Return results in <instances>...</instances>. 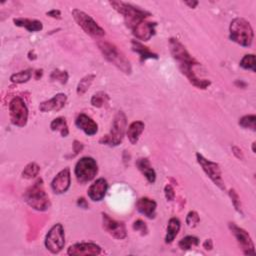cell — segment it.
I'll return each mask as SVG.
<instances>
[{"label": "cell", "instance_id": "603a6c76", "mask_svg": "<svg viewBox=\"0 0 256 256\" xmlns=\"http://www.w3.org/2000/svg\"><path fill=\"white\" fill-rule=\"evenodd\" d=\"M131 45H132V50L139 55L140 62H144L147 59H158V55L156 53L152 52L150 49H149L147 46L143 45L138 40H132Z\"/></svg>", "mask_w": 256, "mask_h": 256}, {"label": "cell", "instance_id": "7bdbcfd3", "mask_svg": "<svg viewBox=\"0 0 256 256\" xmlns=\"http://www.w3.org/2000/svg\"><path fill=\"white\" fill-rule=\"evenodd\" d=\"M203 247L206 249V250H211L213 248V242L211 239H206L203 243Z\"/></svg>", "mask_w": 256, "mask_h": 256}, {"label": "cell", "instance_id": "ffe728a7", "mask_svg": "<svg viewBox=\"0 0 256 256\" xmlns=\"http://www.w3.org/2000/svg\"><path fill=\"white\" fill-rule=\"evenodd\" d=\"M136 208L141 214H143L147 218L149 219L155 218L157 203L153 199H150L148 197L139 198L136 202Z\"/></svg>", "mask_w": 256, "mask_h": 256}, {"label": "cell", "instance_id": "74e56055", "mask_svg": "<svg viewBox=\"0 0 256 256\" xmlns=\"http://www.w3.org/2000/svg\"><path fill=\"white\" fill-rule=\"evenodd\" d=\"M164 194H165V197L168 201H172L174 200L175 198V192H174V189L171 185L167 184L164 188Z\"/></svg>", "mask_w": 256, "mask_h": 256}, {"label": "cell", "instance_id": "60d3db41", "mask_svg": "<svg viewBox=\"0 0 256 256\" xmlns=\"http://www.w3.org/2000/svg\"><path fill=\"white\" fill-rule=\"evenodd\" d=\"M73 148H74V152H75V154H77V153H79L80 151H82L83 145H82V143H80L79 141L75 140V141H74V144H73Z\"/></svg>", "mask_w": 256, "mask_h": 256}, {"label": "cell", "instance_id": "8fae6325", "mask_svg": "<svg viewBox=\"0 0 256 256\" xmlns=\"http://www.w3.org/2000/svg\"><path fill=\"white\" fill-rule=\"evenodd\" d=\"M45 247L53 254L59 253L65 245V233L62 224L53 225L45 237Z\"/></svg>", "mask_w": 256, "mask_h": 256}, {"label": "cell", "instance_id": "cb8c5ba5", "mask_svg": "<svg viewBox=\"0 0 256 256\" xmlns=\"http://www.w3.org/2000/svg\"><path fill=\"white\" fill-rule=\"evenodd\" d=\"M144 128H145V124L142 121H134L129 126H128L126 134H127L128 140L130 141L131 144L134 145L138 142L140 135L144 131Z\"/></svg>", "mask_w": 256, "mask_h": 256}, {"label": "cell", "instance_id": "8992f818", "mask_svg": "<svg viewBox=\"0 0 256 256\" xmlns=\"http://www.w3.org/2000/svg\"><path fill=\"white\" fill-rule=\"evenodd\" d=\"M126 125H127V118L124 112L122 111L117 112V114L113 119L110 132L103 136L99 140L100 144L109 145V146H118L123 140Z\"/></svg>", "mask_w": 256, "mask_h": 256}, {"label": "cell", "instance_id": "f1b7e54d", "mask_svg": "<svg viewBox=\"0 0 256 256\" xmlns=\"http://www.w3.org/2000/svg\"><path fill=\"white\" fill-rule=\"evenodd\" d=\"M109 101V96L107 93H105L103 91H99L95 93L92 98H91V104L93 107H103L105 104H107Z\"/></svg>", "mask_w": 256, "mask_h": 256}, {"label": "cell", "instance_id": "f35d334b", "mask_svg": "<svg viewBox=\"0 0 256 256\" xmlns=\"http://www.w3.org/2000/svg\"><path fill=\"white\" fill-rule=\"evenodd\" d=\"M232 152H233L234 155H235L236 158H238V159H240V160H242V159L244 158L242 150H241V149H240L239 147H237V146H232Z\"/></svg>", "mask_w": 256, "mask_h": 256}, {"label": "cell", "instance_id": "836d02e7", "mask_svg": "<svg viewBox=\"0 0 256 256\" xmlns=\"http://www.w3.org/2000/svg\"><path fill=\"white\" fill-rule=\"evenodd\" d=\"M50 79L52 81H57L61 84H66V82L68 80V73L66 71H62V70L56 69V70L52 71V73L50 75Z\"/></svg>", "mask_w": 256, "mask_h": 256}, {"label": "cell", "instance_id": "3957f363", "mask_svg": "<svg viewBox=\"0 0 256 256\" xmlns=\"http://www.w3.org/2000/svg\"><path fill=\"white\" fill-rule=\"evenodd\" d=\"M253 29L247 20L237 17L231 21L229 26L230 40L243 47H250L253 41Z\"/></svg>", "mask_w": 256, "mask_h": 256}, {"label": "cell", "instance_id": "9c48e42d", "mask_svg": "<svg viewBox=\"0 0 256 256\" xmlns=\"http://www.w3.org/2000/svg\"><path fill=\"white\" fill-rule=\"evenodd\" d=\"M9 114L11 123L18 127H23L27 124L28 108L21 97H14L9 102Z\"/></svg>", "mask_w": 256, "mask_h": 256}, {"label": "cell", "instance_id": "b9f144b4", "mask_svg": "<svg viewBox=\"0 0 256 256\" xmlns=\"http://www.w3.org/2000/svg\"><path fill=\"white\" fill-rule=\"evenodd\" d=\"M77 205L80 206L81 208H84V209L88 208V203L86 202V200H85L83 197H81V198H79V199L77 200Z\"/></svg>", "mask_w": 256, "mask_h": 256}, {"label": "cell", "instance_id": "d6986e66", "mask_svg": "<svg viewBox=\"0 0 256 256\" xmlns=\"http://www.w3.org/2000/svg\"><path fill=\"white\" fill-rule=\"evenodd\" d=\"M156 25L157 24L155 22H149V21L144 20L131 31L137 39L142 41H148L155 34Z\"/></svg>", "mask_w": 256, "mask_h": 256}, {"label": "cell", "instance_id": "ac0fdd59", "mask_svg": "<svg viewBox=\"0 0 256 256\" xmlns=\"http://www.w3.org/2000/svg\"><path fill=\"white\" fill-rule=\"evenodd\" d=\"M75 125L88 136H93L98 131L97 123L90 116L84 113H80L77 116L75 120Z\"/></svg>", "mask_w": 256, "mask_h": 256}, {"label": "cell", "instance_id": "5bb4252c", "mask_svg": "<svg viewBox=\"0 0 256 256\" xmlns=\"http://www.w3.org/2000/svg\"><path fill=\"white\" fill-rule=\"evenodd\" d=\"M71 184V174L68 167L62 169L53 178L51 182V189L55 194H62L69 189Z\"/></svg>", "mask_w": 256, "mask_h": 256}, {"label": "cell", "instance_id": "30bf717a", "mask_svg": "<svg viewBox=\"0 0 256 256\" xmlns=\"http://www.w3.org/2000/svg\"><path fill=\"white\" fill-rule=\"evenodd\" d=\"M196 160L198 164L201 166L205 174L210 178V180L217 187H219L221 190H225V185L222 179V173H221V169H220L219 164L206 159L200 153H196Z\"/></svg>", "mask_w": 256, "mask_h": 256}, {"label": "cell", "instance_id": "e0dca14e", "mask_svg": "<svg viewBox=\"0 0 256 256\" xmlns=\"http://www.w3.org/2000/svg\"><path fill=\"white\" fill-rule=\"evenodd\" d=\"M107 190H108L107 181H106V179L104 178H99L90 185L87 191V194L92 201L99 202L105 197Z\"/></svg>", "mask_w": 256, "mask_h": 256}, {"label": "cell", "instance_id": "ee69618b", "mask_svg": "<svg viewBox=\"0 0 256 256\" xmlns=\"http://www.w3.org/2000/svg\"><path fill=\"white\" fill-rule=\"evenodd\" d=\"M184 4L187 5V6H189V8L194 9V8H196V6L199 4V2H198V1H185Z\"/></svg>", "mask_w": 256, "mask_h": 256}, {"label": "cell", "instance_id": "7402d4cb", "mask_svg": "<svg viewBox=\"0 0 256 256\" xmlns=\"http://www.w3.org/2000/svg\"><path fill=\"white\" fill-rule=\"evenodd\" d=\"M13 22L18 27H23L29 32H38L43 29V24L41 21L28 18H16Z\"/></svg>", "mask_w": 256, "mask_h": 256}, {"label": "cell", "instance_id": "7c38bea8", "mask_svg": "<svg viewBox=\"0 0 256 256\" xmlns=\"http://www.w3.org/2000/svg\"><path fill=\"white\" fill-rule=\"evenodd\" d=\"M229 228L233 235L235 236L239 246L243 250L245 255H255V249L253 241L246 230L237 226L235 223H229Z\"/></svg>", "mask_w": 256, "mask_h": 256}, {"label": "cell", "instance_id": "1f68e13d", "mask_svg": "<svg viewBox=\"0 0 256 256\" xmlns=\"http://www.w3.org/2000/svg\"><path fill=\"white\" fill-rule=\"evenodd\" d=\"M239 65L246 70H251L252 72H255V55L254 54H246L243 56V58L240 60Z\"/></svg>", "mask_w": 256, "mask_h": 256}, {"label": "cell", "instance_id": "f6af8a7d", "mask_svg": "<svg viewBox=\"0 0 256 256\" xmlns=\"http://www.w3.org/2000/svg\"><path fill=\"white\" fill-rule=\"evenodd\" d=\"M34 73H35V79L38 80V79L42 76V69H40V70H36V72H34Z\"/></svg>", "mask_w": 256, "mask_h": 256}, {"label": "cell", "instance_id": "4fadbf2b", "mask_svg": "<svg viewBox=\"0 0 256 256\" xmlns=\"http://www.w3.org/2000/svg\"><path fill=\"white\" fill-rule=\"evenodd\" d=\"M102 221L103 228L107 231L112 237L121 240L127 236L126 228L123 222H119L112 219L108 214H106V213H102Z\"/></svg>", "mask_w": 256, "mask_h": 256}, {"label": "cell", "instance_id": "6da1fadb", "mask_svg": "<svg viewBox=\"0 0 256 256\" xmlns=\"http://www.w3.org/2000/svg\"><path fill=\"white\" fill-rule=\"evenodd\" d=\"M170 52H171L174 60L178 63V67L183 75L186 76L188 81L193 86L199 89H206L211 85L210 80L201 79L197 77L194 71V67L198 66L199 63L190 55L185 46L176 38H170L169 40Z\"/></svg>", "mask_w": 256, "mask_h": 256}, {"label": "cell", "instance_id": "484cf974", "mask_svg": "<svg viewBox=\"0 0 256 256\" xmlns=\"http://www.w3.org/2000/svg\"><path fill=\"white\" fill-rule=\"evenodd\" d=\"M50 128L52 131H58L60 132L62 137H67L69 134V129H68V125L65 120V118L63 117H57L52 120L50 123Z\"/></svg>", "mask_w": 256, "mask_h": 256}, {"label": "cell", "instance_id": "4316f807", "mask_svg": "<svg viewBox=\"0 0 256 256\" xmlns=\"http://www.w3.org/2000/svg\"><path fill=\"white\" fill-rule=\"evenodd\" d=\"M95 79V75L94 74H88L86 76H84L78 83L77 85V88H76V92L78 95H83L86 93V91L90 88L91 84L93 83Z\"/></svg>", "mask_w": 256, "mask_h": 256}, {"label": "cell", "instance_id": "d6a6232c", "mask_svg": "<svg viewBox=\"0 0 256 256\" xmlns=\"http://www.w3.org/2000/svg\"><path fill=\"white\" fill-rule=\"evenodd\" d=\"M239 125L246 129H251L252 131H256V116L251 115H245L239 119Z\"/></svg>", "mask_w": 256, "mask_h": 256}, {"label": "cell", "instance_id": "5b68a950", "mask_svg": "<svg viewBox=\"0 0 256 256\" xmlns=\"http://www.w3.org/2000/svg\"><path fill=\"white\" fill-rule=\"evenodd\" d=\"M24 201L37 211H45L50 207L51 203L45 192L42 179H38L26 190L24 193Z\"/></svg>", "mask_w": 256, "mask_h": 256}, {"label": "cell", "instance_id": "d590c367", "mask_svg": "<svg viewBox=\"0 0 256 256\" xmlns=\"http://www.w3.org/2000/svg\"><path fill=\"white\" fill-rule=\"evenodd\" d=\"M229 196L231 198L233 206L235 207V209L239 213H242V211H241V202H240V198H239V195H238L237 192L234 189H230L229 190Z\"/></svg>", "mask_w": 256, "mask_h": 256}, {"label": "cell", "instance_id": "f546056e", "mask_svg": "<svg viewBox=\"0 0 256 256\" xmlns=\"http://www.w3.org/2000/svg\"><path fill=\"white\" fill-rule=\"evenodd\" d=\"M39 171H40L39 165L35 162H31L25 166L24 170L22 171V177L25 179H32L38 175Z\"/></svg>", "mask_w": 256, "mask_h": 256}, {"label": "cell", "instance_id": "52a82bcc", "mask_svg": "<svg viewBox=\"0 0 256 256\" xmlns=\"http://www.w3.org/2000/svg\"><path fill=\"white\" fill-rule=\"evenodd\" d=\"M74 173L79 183L84 184L94 179L98 173V165L92 157H82L75 165Z\"/></svg>", "mask_w": 256, "mask_h": 256}, {"label": "cell", "instance_id": "ab89813d", "mask_svg": "<svg viewBox=\"0 0 256 256\" xmlns=\"http://www.w3.org/2000/svg\"><path fill=\"white\" fill-rule=\"evenodd\" d=\"M46 15L52 17V18H57V19H60L61 18V12L59 10H56V9H53V10H50L48 12H46Z\"/></svg>", "mask_w": 256, "mask_h": 256}, {"label": "cell", "instance_id": "44dd1931", "mask_svg": "<svg viewBox=\"0 0 256 256\" xmlns=\"http://www.w3.org/2000/svg\"><path fill=\"white\" fill-rule=\"evenodd\" d=\"M136 166L139 169V171L145 176L149 183L153 184L156 181V172L151 166L150 162L147 158H139L136 161Z\"/></svg>", "mask_w": 256, "mask_h": 256}, {"label": "cell", "instance_id": "8d00e7d4", "mask_svg": "<svg viewBox=\"0 0 256 256\" xmlns=\"http://www.w3.org/2000/svg\"><path fill=\"white\" fill-rule=\"evenodd\" d=\"M133 229L137 232H140L141 235H146L147 232H148V228L147 225L144 221H142L141 219H138L136 221H134L133 223Z\"/></svg>", "mask_w": 256, "mask_h": 256}, {"label": "cell", "instance_id": "83f0119b", "mask_svg": "<svg viewBox=\"0 0 256 256\" xmlns=\"http://www.w3.org/2000/svg\"><path fill=\"white\" fill-rule=\"evenodd\" d=\"M31 77H32V70L26 69V70H22V71H19L17 73L12 74L10 76V81L16 84H22V83L28 82Z\"/></svg>", "mask_w": 256, "mask_h": 256}, {"label": "cell", "instance_id": "bcb514c9", "mask_svg": "<svg viewBox=\"0 0 256 256\" xmlns=\"http://www.w3.org/2000/svg\"><path fill=\"white\" fill-rule=\"evenodd\" d=\"M252 151L255 153V142L252 143Z\"/></svg>", "mask_w": 256, "mask_h": 256}, {"label": "cell", "instance_id": "9a60e30c", "mask_svg": "<svg viewBox=\"0 0 256 256\" xmlns=\"http://www.w3.org/2000/svg\"><path fill=\"white\" fill-rule=\"evenodd\" d=\"M101 253V247L92 242H83L76 243L71 245L68 250V255H80V256H87V255H98Z\"/></svg>", "mask_w": 256, "mask_h": 256}, {"label": "cell", "instance_id": "2e32d148", "mask_svg": "<svg viewBox=\"0 0 256 256\" xmlns=\"http://www.w3.org/2000/svg\"><path fill=\"white\" fill-rule=\"evenodd\" d=\"M67 102V96L64 93H58L54 95L49 100L41 102L39 105V110L41 112H50V111H59L61 110L64 106H65Z\"/></svg>", "mask_w": 256, "mask_h": 256}, {"label": "cell", "instance_id": "d4e9b609", "mask_svg": "<svg viewBox=\"0 0 256 256\" xmlns=\"http://www.w3.org/2000/svg\"><path fill=\"white\" fill-rule=\"evenodd\" d=\"M180 227H181V223L178 218L172 217L169 219L167 228H166V235H165V242L167 244L173 242V240L175 239V237L177 236V234L180 230Z\"/></svg>", "mask_w": 256, "mask_h": 256}, {"label": "cell", "instance_id": "e575fe53", "mask_svg": "<svg viewBox=\"0 0 256 256\" xmlns=\"http://www.w3.org/2000/svg\"><path fill=\"white\" fill-rule=\"evenodd\" d=\"M200 221V217L198 215V213L195 211H190L187 216H186V224L189 227H195Z\"/></svg>", "mask_w": 256, "mask_h": 256}, {"label": "cell", "instance_id": "4dcf8cb0", "mask_svg": "<svg viewBox=\"0 0 256 256\" xmlns=\"http://www.w3.org/2000/svg\"><path fill=\"white\" fill-rule=\"evenodd\" d=\"M198 244H199V239L196 236L188 235V236H185L184 238H182L179 241L178 246L181 250H189L192 247L198 246Z\"/></svg>", "mask_w": 256, "mask_h": 256}, {"label": "cell", "instance_id": "7a4b0ae2", "mask_svg": "<svg viewBox=\"0 0 256 256\" xmlns=\"http://www.w3.org/2000/svg\"><path fill=\"white\" fill-rule=\"evenodd\" d=\"M110 5L123 16L126 26L132 30L151 14L137 6L123 1H110Z\"/></svg>", "mask_w": 256, "mask_h": 256}, {"label": "cell", "instance_id": "277c9868", "mask_svg": "<svg viewBox=\"0 0 256 256\" xmlns=\"http://www.w3.org/2000/svg\"><path fill=\"white\" fill-rule=\"evenodd\" d=\"M97 45L106 60L113 64L115 67H117L123 73H131L132 68L130 61L125 57V55L121 51L118 50V48L114 44L107 41H99Z\"/></svg>", "mask_w": 256, "mask_h": 256}, {"label": "cell", "instance_id": "ba28073f", "mask_svg": "<svg viewBox=\"0 0 256 256\" xmlns=\"http://www.w3.org/2000/svg\"><path fill=\"white\" fill-rule=\"evenodd\" d=\"M72 16L76 21V23L86 34L94 38H100L105 35V30L99 26L96 21L87 13L79 9H74L72 10Z\"/></svg>", "mask_w": 256, "mask_h": 256}]
</instances>
